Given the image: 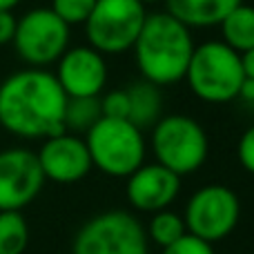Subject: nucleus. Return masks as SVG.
Listing matches in <instances>:
<instances>
[{"instance_id":"4","label":"nucleus","mask_w":254,"mask_h":254,"mask_svg":"<svg viewBox=\"0 0 254 254\" xmlns=\"http://www.w3.org/2000/svg\"><path fill=\"white\" fill-rule=\"evenodd\" d=\"M85 145L89 149L92 165L103 174L127 179L145 163L143 131L125 119H105L103 116L85 134Z\"/></svg>"},{"instance_id":"13","label":"nucleus","mask_w":254,"mask_h":254,"mask_svg":"<svg viewBox=\"0 0 254 254\" xmlns=\"http://www.w3.org/2000/svg\"><path fill=\"white\" fill-rule=\"evenodd\" d=\"M181 192V176L158 163H143L136 172L127 176L125 196L134 210L161 212L176 201Z\"/></svg>"},{"instance_id":"2","label":"nucleus","mask_w":254,"mask_h":254,"mask_svg":"<svg viewBox=\"0 0 254 254\" xmlns=\"http://www.w3.org/2000/svg\"><path fill=\"white\" fill-rule=\"evenodd\" d=\"M131 49L143 80H149L156 87H165L185 78L194 40L183 22L167 11H158L152 16L147 13Z\"/></svg>"},{"instance_id":"15","label":"nucleus","mask_w":254,"mask_h":254,"mask_svg":"<svg viewBox=\"0 0 254 254\" xmlns=\"http://www.w3.org/2000/svg\"><path fill=\"white\" fill-rule=\"evenodd\" d=\"M125 92H127V101H129L127 121L134 127H138L140 131L156 125L163 112L161 87H156L149 80H138V83L129 85Z\"/></svg>"},{"instance_id":"24","label":"nucleus","mask_w":254,"mask_h":254,"mask_svg":"<svg viewBox=\"0 0 254 254\" xmlns=\"http://www.w3.org/2000/svg\"><path fill=\"white\" fill-rule=\"evenodd\" d=\"M18 18L13 16V11H0V45H9L16 34Z\"/></svg>"},{"instance_id":"22","label":"nucleus","mask_w":254,"mask_h":254,"mask_svg":"<svg viewBox=\"0 0 254 254\" xmlns=\"http://www.w3.org/2000/svg\"><path fill=\"white\" fill-rule=\"evenodd\" d=\"M163 254H214V248L201 239L192 237V234H185L176 243L163 248Z\"/></svg>"},{"instance_id":"8","label":"nucleus","mask_w":254,"mask_h":254,"mask_svg":"<svg viewBox=\"0 0 254 254\" xmlns=\"http://www.w3.org/2000/svg\"><path fill=\"white\" fill-rule=\"evenodd\" d=\"M241 219V201L228 185L212 183L196 190L185 205V228L188 234L214 246L234 232Z\"/></svg>"},{"instance_id":"6","label":"nucleus","mask_w":254,"mask_h":254,"mask_svg":"<svg viewBox=\"0 0 254 254\" xmlns=\"http://www.w3.org/2000/svg\"><path fill=\"white\" fill-rule=\"evenodd\" d=\"M147 18L140 0H96L94 11L85 20L89 47L103 56L125 54L134 47Z\"/></svg>"},{"instance_id":"26","label":"nucleus","mask_w":254,"mask_h":254,"mask_svg":"<svg viewBox=\"0 0 254 254\" xmlns=\"http://www.w3.org/2000/svg\"><path fill=\"white\" fill-rule=\"evenodd\" d=\"M22 0H0V11H13V7H18Z\"/></svg>"},{"instance_id":"3","label":"nucleus","mask_w":254,"mask_h":254,"mask_svg":"<svg viewBox=\"0 0 254 254\" xmlns=\"http://www.w3.org/2000/svg\"><path fill=\"white\" fill-rule=\"evenodd\" d=\"M185 80L194 96L212 105L239 98L248 83L241 54L230 49L223 40H207L203 45H194Z\"/></svg>"},{"instance_id":"17","label":"nucleus","mask_w":254,"mask_h":254,"mask_svg":"<svg viewBox=\"0 0 254 254\" xmlns=\"http://www.w3.org/2000/svg\"><path fill=\"white\" fill-rule=\"evenodd\" d=\"M103 119L101 96H71L67 98L63 127L69 134H87L98 121Z\"/></svg>"},{"instance_id":"9","label":"nucleus","mask_w":254,"mask_h":254,"mask_svg":"<svg viewBox=\"0 0 254 254\" xmlns=\"http://www.w3.org/2000/svg\"><path fill=\"white\" fill-rule=\"evenodd\" d=\"M11 43L27 65L40 69L58 63V58L69 49V25H65L49 7L31 9L18 18Z\"/></svg>"},{"instance_id":"5","label":"nucleus","mask_w":254,"mask_h":254,"mask_svg":"<svg viewBox=\"0 0 254 254\" xmlns=\"http://www.w3.org/2000/svg\"><path fill=\"white\" fill-rule=\"evenodd\" d=\"M152 149L158 165L185 176L207 161L210 143L198 121L185 114H170L161 116L152 127Z\"/></svg>"},{"instance_id":"20","label":"nucleus","mask_w":254,"mask_h":254,"mask_svg":"<svg viewBox=\"0 0 254 254\" xmlns=\"http://www.w3.org/2000/svg\"><path fill=\"white\" fill-rule=\"evenodd\" d=\"M96 0H52V11L61 18L65 25H85L89 13L94 11Z\"/></svg>"},{"instance_id":"27","label":"nucleus","mask_w":254,"mask_h":254,"mask_svg":"<svg viewBox=\"0 0 254 254\" xmlns=\"http://www.w3.org/2000/svg\"><path fill=\"white\" fill-rule=\"evenodd\" d=\"M143 4H149V2H158V0H140Z\"/></svg>"},{"instance_id":"14","label":"nucleus","mask_w":254,"mask_h":254,"mask_svg":"<svg viewBox=\"0 0 254 254\" xmlns=\"http://www.w3.org/2000/svg\"><path fill=\"white\" fill-rule=\"evenodd\" d=\"M241 2L243 0H165L167 13L188 29L221 25V20Z\"/></svg>"},{"instance_id":"10","label":"nucleus","mask_w":254,"mask_h":254,"mask_svg":"<svg viewBox=\"0 0 254 254\" xmlns=\"http://www.w3.org/2000/svg\"><path fill=\"white\" fill-rule=\"evenodd\" d=\"M45 174L36 152L9 147L0 152V212H20L40 194Z\"/></svg>"},{"instance_id":"11","label":"nucleus","mask_w":254,"mask_h":254,"mask_svg":"<svg viewBox=\"0 0 254 254\" xmlns=\"http://www.w3.org/2000/svg\"><path fill=\"white\" fill-rule=\"evenodd\" d=\"M36 156H38L45 181H54L61 185L78 183L94 167L85 138L69 134V131L45 138L43 147L36 152Z\"/></svg>"},{"instance_id":"19","label":"nucleus","mask_w":254,"mask_h":254,"mask_svg":"<svg viewBox=\"0 0 254 254\" xmlns=\"http://www.w3.org/2000/svg\"><path fill=\"white\" fill-rule=\"evenodd\" d=\"M29 243V228L22 212H0V254H22Z\"/></svg>"},{"instance_id":"25","label":"nucleus","mask_w":254,"mask_h":254,"mask_svg":"<svg viewBox=\"0 0 254 254\" xmlns=\"http://www.w3.org/2000/svg\"><path fill=\"white\" fill-rule=\"evenodd\" d=\"M241 63H243V71H246L248 83H254V47L248 49L246 54H241Z\"/></svg>"},{"instance_id":"18","label":"nucleus","mask_w":254,"mask_h":254,"mask_svg":"<svg viewBox=\"0 0 254 254\" xmlns=\"http://www.w3.org/2000/svg\"><path fill=\"white\" fill-rule=\"evenodd\" d=\"M145 234H147V241H154L156 246L167 248L172 243H176L179 239H183L188 234V228H185V221L181 214H176L172 210H161L152 214V221H149Z\"/></svg>"},{"instance_id":"7","label":"nucleus","mask_w":254,"mask_h":254,"mask_svg":"<svg viewBox=\"0 0 254 254\" xmlns=\"http://www.w3.org/2000/svg\"><path fill=\"white\" fill-rule=\"evenodd\" d=\"M71 254H149V241L134 214L110 210L92 216L76 232Z\"/></svg>"},{"instance_id":"1","label":"nucleus","mask_w":254,"mask_h":254,"mask_svg":"<svg viewBox=\"0 0 254 254\" xmlns=\"http://www.w3.org/2000/svg\"><path fill=\"white\" fill-rule=\"evenodd\" d=\"M67 94L45 69H22L0 83V127L20 138L63 134Z\"/></svg>"},{"instance_id":"21","label":"nucleus","mask_w":254,"mask_h":254,"mask_svg":"<svg viewBox=\"0 0 254 254\" xmlns=\"http://www.w3.org/2000/svg\"><path fill=\"white\" fill-rule=\"evenodd\" d=\"M101 112L105 119H125L129 114V101L125 89H114L101 98Z\"/></svg>"},{"instance_id":"12","label":"nucleus","mask_w":254,"mask_h":254,"mask_svg":"<svg viewBox=\"0 0 254 254\" xmlns=\"http://www.w3.org/2000/svg\"><path fill=\"white\" fill-rule=\"evenodd\" d=\"M56 80L71 96H101L107 83V65L105 56L94 47H71L58 58Z\"/></svg>"},{"instance_id":"23","label":"nucleus","mask_w":254,"mask_h":254,"mask_svg":"<svg viewBox=\"0 0 254 254\" xmlns=\"http://www.w3.org/2000/svg\"><path fill=\"white\" fill-rule=\"evenodd\" d=\"M237 156H239V163L243 165V170L254 174V125L243 131L237 147Z\"/></svg>"},{"instance_id":"16","label":"nucleus","mask_w":254,"mask_h":254,"mask_svg":"<svg viewBox=\"0 0 254 254\" xmlns=\"http://www.w3.org/2000/svg\"><path fill=\"white\" fill-rule=\"evenodd\" d=\"M223 43L237 54H246L254 47V7L252 4H237L228 16L221 20Z\"/></svg>"}]
</instances>
